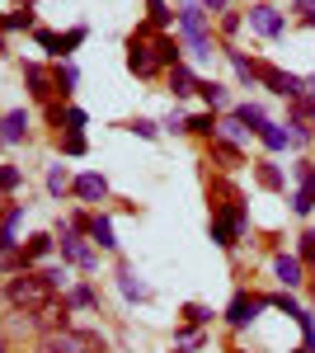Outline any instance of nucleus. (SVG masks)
I'll return each instance as SVG.
<instances>
[{"mask_svg":"<svg viewBox=\"0 0 315 353\" xmlns=\"http://www.w3.org/2000/svg\"><path fill=\"white\" fill-rule=\"evenodd\" d=\"M212 198H221L216 203V221H212V241L221 245V250H231V245L245 236V208H240V193L231 184H212Z\"/></svg>","mask_w":315,"mask_h":353,"instance_id":"nucleus-1","label":"nucleus"},{"mask_svg":"<svg viewBox=\"0 0 315 353\" xmlns=\"http://www.w3.org/2000/svg\"><path fill=\"white\" fill-rule=\"evenodd\" d=\"M5 301L14 306V311H24V316H33V311H43L48 301H52V288L43 283V273H19V278H10L5 283Z\"/></svg>","mask_w":315,"mask_h":353,"instance_id":"nucleus-2","label":"nucleus"},{"mask_svg":"<svg viewBox=\"0 0 315 353\" xmlns=\"http://www.w3.org/2000/svg\"><path fill=\"white\" fill-rule=\"evenodd\" d=\"M179 28H184V38H188V52H193V57H212L203 0H184V5H179Z\"/></svg>","mask_w":315,"mask_h":353,"instance_id":"nucleus-3","label":"nucleus"},{"mask_svg":"<svg viewBox=\"0 0 315 353\" xmlns=\"http://www.w3.org/2000/svg\"><path fill=\"white\" fill-rule=\"evenodd\" d=\"M94 349H99V339L85 330H52L38 339V353H94Z\"/></svg>","mask_w":315,"mask_h":353,"instance_id":"nucleus-4","label":"nucleus"},{"mask_svg":"<svg viewBox=\"0 0 315 353\" xmlns=\"http://www.w3.org/2000/svg\"><path fill=\"white\" fill-rule=\"evenodd\" d=\"M33 38H38V48H43V52H52L57 61H61V57H71L80 43L90 38V28L80 24V28H66V33H52V28H33Z\"/></svg>","mask_w":315,"mask_h":353,"instance_id":"nucleus-5","label":"nucleus"},{"mask_svg":"<svg viewBox=\"0 0 315 353\" xmlns=\"http://www.w3.org/2000/svg\"><path fill=\"white\" fill-rule=\"evenodd\" d=\"M259 81L268 85L273 94H283V99H292V104H296V99H301V94L311 90V85L301 81V76H292V71H278V66H263V76H259Z\"/></svg>","mask_w":315,"mask_h":353,"instance_id":"nucleus-6","label":"nucleus"},{"mask_svg":"<svg viewBox=\"0 0 315 353\" xmlns=\"http://www.w3.org/2000/svg\"><path fill=\"white\" fill-rule=\"evenodd\" d=\"M128 71H132V76H156V71H160L156 48H151L146 38H136V33L128 38Z\"/></svg>","mask_w":315,"mask_h":353,"instance_id":"nucleus-7","label":"nucleus"},{"mask_svg":"<svg viewBox=\"0 0 315 353\" xmlns=\"http://www.w3.org/2000/svg\"><path fill=\"white\" fill-rule=\"evenodd\" d=\"M33 325L43 330V334H52V330H71V301L52 297L43 311H33Z\"/></svg>","mask_w":315,"mask_h":353,"instance_id":"nucleus-8","label":"nucleus"},{"mask_svg":"<svg viewBox=\"0 0 315 353\" xmlns=\"http://www.w3.org/2000/svg\"><path fill=\"white\" fill-rule=\"evenodd\" d=\"M311 208H315V165L301 161V165H296V198H292V212L306 217Z\"/></svg>","mask_w":315,"mask_h":353,"instance_id":"nucleus-9","label":"nucleus"},{"mask_svg":"<svg viewBox=\"0 0 315 353\" xmlns=\"http://www.w3.org/2000/svg\"><path fill=\"white\" fill-rule=\"evenodd\" d=\"M61 254H66L71 264H80V269H94V264H99V259H94V250L80 241L76 226H61Z\"/></svg>","mask_w":315,"mask_h":353,"instance_id":"nucleus-10","label":"nucleus"},{"mask_svg":"<svg viewBox=\"0 0 315 353\" xmlns=\"http://www.w3.org/2000/svg\"><path fill=\"white\" fill-rule=\"evenodd\" d=\"M263 306H268L263 297H250V292H236V297H231V306H226V321H231L236 330H245V325H250V321H254V316L263 311Z\"/></svg>","mask_w":315,"mask_h":353,"instance_id":"nucleus-11","label":"nucleus"},{"mask_svg":"<svg viewBox=\"0 0 315 353\" xmlns=\"http://www.w3.org/2000/svg\"><path fill=\"white\" fill-rule=\"evenodd\" d=\"M250 28H254V33H263V38H283L287 19H283L273 5H259V10H250Z\"/></svg>","mask_w":315,"mask_h":353,"instance_id":"nucleus-12","label":"nucleus"},{"mask_svg":"<svg viewBox=\"0 0 315 353\" xmlns=\"http://www.w3.org/2000/svg\"><path fill=\"white\" fill-rule=\"evenodd\" d=\"M24 81H28V90H33V99H43V104H52V94H57V81H52V71H43L38 61H28V66H24Z\"/></svg>","mask_w":315,"mask_h":353,"instance_id":"nucleus-13","label":"nucleus"},{"mask_svg":"<svg viewBox=\"0 0 315 353\" xmlns=\"http://www.w3.org/2000/svg\"><path fill=\"white\" fill-rule=\"evenodd\" d=\"M71 189H76L80 203H104V198H108V179H104V174H76Z\"/></svg>","mask_w":315,"mask_h":353,"instance_id":"nucleus-14","label":"nucleus"},{"mask_svg":"<svg viewBox=\"0 0 315 353\" xmlns=\"http://www.w3.org/2000/svg\"><path fill=\"white\" fill-rule=\"evenodd\" d=\"M151 48H156V61L165 66V71H174V66H184V48H179V43H174L170 33H160V38L151 43Z\"/></svg>","mask_w":315,"mask_h":353,"instance_id":"nucleus-15","label":"nucleus"},{"mask_svg":"<svg viewBox=\"0 0 315 353\" xmlns=\"http://www.w3.org/2000/svg\"><path fill=\"white\" fill-rule=\"evenodd\" d=\"M0 137H5V141H24V137H28V113L24 109H10L5 118H0Z\"/></svg>","mask_w":315,"mask_h":353,"instance_id":"nucleus-16","label":"nucleus"},{"mask_svg":"<svg viewBox=\"0 0 315 353\" xmlns=\"http://www.w3.org/2000/svg\"><path fill=\"white\" fill-rule=\"evenodd\" d=\"M118 288H123V297H128V301H146V297H151V288H146V283H141L128 264L118 269Z\"/></svg>","mask_w":315,"mask_h":353,"instance_id":"nucleus-17","label":"nucleus"},{"mask_svg":"<svg viewBox=\"0 0 315 353\" xmlns=\"http://www.w3.org/2000/svg\"><path fill=\"white\" fill-rule=\"evenodd\" d=\"M52 245H57V236H48V231L28 236V245H24V264H38V259H48V254H52Z\"/></svg>","mask_w":315,"mask_h":353,"instance_id":"nucleus-18","label":"nucleus"},{"mask_svg":"<svg viewBox=\"0 0 315 353\" xmlns=\"http://www.w3.org/2000/svg\"><path fill=\"white\" fill-rule=\"evenodd\" d=\"M170 90H174V99H188V94H198V76L188 66H174L170 71Z\"/></svg>","mask_w":315,"mask_h":353,"instance_id":"nucleus-19","label":"nucleus"},{"mask_svg":"<svg viewBox=\"0 0 315 353\" xmlns=\"http://www.w3.org/2000/svg\"><path fill=\"white\" fill-rule=\"evenodd\" d=\"M90 241H99V250H118V236H113V221L108 217H90Z\"/></svg>","mask_w":315,"mask_h":353,"instance_id":"nucleus-20","label":"nucleus"},{"mask_svg":"<svg viewBox=\"0 0 315 353\" xmlns=\"http://www.w3.org/2000/svg\"><path fill=\"white\" fill-rule=\"evenodd\" d=\"M226 57H231V66H236V76H240L245 85H250V81H259V76H263V66H259V61H250V57H245V52H236V48H226Z\"/></svg>","mask_w":315,"mask_h":353,"instance_id":"nucleus-21","label":"nucleus"},{"mask_svg":"<svg viewBox=\"0 0 315 353\" xmlns=\"http://www.w3.org/2000/svg\"><path fill=\"white\" fill-rule=\"evenodd\" d=\"M273 273H278L287 288H296V283H301V259H296V254H278V259H273Z\"/></svg>","mask_w":315,"mask_h":353,"instance_id":"nucleus-22","label":"nucleus"},{"mask_svg":"<svg viewBox=\"0 0 315 353\" xmlns=\"http://www.w3.org/2000/svg\"><path fill=\"white\" fill-rule=\"evenodd\" d=\"M236 123L245 128V132H263V128H268V118H263L259 104H240V109H236Z\"/></svg>","mask_w":315,"mask_h":353,"instance_id":"nucleus-23","label":"nucleus"},{"mask_svg":"<svg viewBox=\"0 0 315 353\" xmlns=\"http://www.w3.org/2000/svg\"><path fill=\"white\" fill-rule=\"evenodd\" d=\"M52 81H57V90H61V99H66V94H71V90L80 85V71H76V61H57Z\"/></svg>","mask_w":315,"mask_h":353,"instance_id":"nucleus-24","label":"nucleus"},{"mask_svg":"<svg viewBox=\"0 0 315 353\" xmlns=\"http://www.w3.org/2000/svg\"><path fill=\"white\" fill-rule=\"evenodd\" d=\"M0 28H5V33H19V28H38V24H33V10L19 5V10H10V14L0 19Z\"/></svg>","mask_w":315,"mask_h":353,"instance_id":"nucleus-25","label":"nucleus"},{"mask_svg":"<svg viewBox=\"0 0 315 353\" xmlns=\"http://www.w3.org/2000/svg\"><path fill=\"white\" fill-rule=\"evenodd\" d=\"M198 94L207 99V109H226V85H216V81H198Z\"/></svg>","mask_w":315,"mask_h":353,"instance_id":"nucleus-26","label":"nucleus"},{"mask_svg":"<svg viewBox=\"0 0 315 353\" xmlns=\"http://www.w3.org/2000/svg\"><path fill=\"white\" fill-rule=\"evenodd\" d=\"M188 132H198V137H216L221 132V123H216V118H212V113H193V118H188Z\"/></svg>","mask_w":315,"mask_h":353,"instance_id":"nucleus-27","label":"nucleus"},{"mask_svg":"<svg viewBox=\"0 0 315 353\" xmlns=\"http://www.w3.org/2000/svg\"><path fill=\"white\" fill-rule=\"evenodd\" d=\"M71 184H76V179L66 174V165H52V170H48V193H52V198H61Z\"/></svg>","mask_w":315,"mask_h":353,"instance_id":"nucleus-28","label":"nucleus"},{"mask_svg":"<svg viewBox=\"0 0 315 353\" xmlns=\"http://www.w3.org/2000/svg\"><path fill=\"white\" fill-rule=\"evenodd\" d=\"M212 156L226 161V165H240V146H236V141H226V137H212Z\"/></svg>","mask_w":315,"mask_h":353,"instance_id":"nucleus-29","label":"nucleus"},{"mask_svg":"<svg viewBox=\"0 0 315 353\" xmlns=\"http://www.w3.org/2000/svg\"><path fill=\"white\" fill-rule=\"evenodd\" d=\"M259 137H263V146H268V151H287V141H292V132H283L278 123H268Z\"/></svg>","mask_w":315,"mask_h":353,"instance_id":"nucleus-30","label":"nucleus"},{"mask_svg":"<svg viewBox=\"0 0 315 353\" xmlns=\"http://www.w3.org/2000/svg\"><path fill=\"white\" fill-rule=\"evenodd\" d=\"M259 184H263V189H273V193H278V189H283V170H278L273 161H259Z\"/></svg>","mask_w":315,"mask_h":353,"instance_id":"nucleus-31","label":"nucleus"},{"mask_svg":"<svg viewBox=\"0 0 315 353\" xmlns=\"http://www.w3.org/2000/svg\"><path fill=\"white\" fill-rule=\"evenodd\" d=\"M146 14H151V28H170V19H174L165 0H146Z\"/></svg>","mask_w":315,"mask_h":353,"instance_id":"nucleus-32","label":"nucleus"},{"mask_svg":"<svg viewBox=\"0 0 315 353\" xmlns=\"http://www.w3.org/2000/svg\"><path fill=\"white\" fill-rule=\"evenodd\" d=\"M24 184V170L19 165H0V193H14Z\"/></svg>","mask_w":315,"mask_h":353,"instance_id":"nucleus-33","label":"nucleus"},{"mask_svg":"<svg viewBox=\"0 0 315 353\" xmlns=\"http://www.w3.org/2000/svg\"><path fill=\"white\" fill-rule=\"evenodd\" d=\"M66 301H71V306H80V311H90L99 297H94V288H90V283H80V288H71V297H66Z\"/></svg>","mask_w":315,"mask_h":353,"instance_id":"nucleus-34","label":"nucleus"},{"mask_svg":"<svg viewBox=\"0 0 315 353\" xmlns=\"http://www.w3.org/2000/svg\"><path fill=\"white\" fill-rule=\"evenodd\" d=\"M61 156H85V132H61Z\"/></svg>","mask_w":315,"mask_h":353,"instance_id":"nucleus-35","label":"nucleus"},{"mask_svg":"<svg viewBox=\"0 0 315 353\" xmlns=\"http://www.w3.org/2000/svg\"><path fill=\"white\" fill-rule=\"evenodd\" d=\"M184 321H188V325H207L212 311L203 306V301H188V306H184Z\"/></svg>","mask_w":315,"mask_h":353,"instance_id":"nucleus-36","label":"nucleus"},{"mask_svg":"<svg viewBox=\"0 0 315 353\" xmlns=\"http://www.w3.org/2000/svg\"><path fill=\"white\" fill-rule=\"evenodd\" d=\"M66 278H71L66 264H48V269H43V283H48V288H66Z\"/></svg>","mask_w":315,"mask_h":353,"instance_id":"nucleus-37","label":"nucleus"},{"mask_svg":"<svg viewBox=\"0 0 315 353\" xmlns=\"http://www.w3.org/2000/svg\"><path fill=\"white\" fill-rule=\"evenodd\" d=\"M132 132L146 137V141H156V137H160V123H151V118H136V123H132Z\"/></svg>","mask_w":315,"mask_h":353,"instance_id":"nucleus-38","label":"nucleus"},{"mask_svg":"<svg viewBox=\"0 0 315 353\" xmlns=\"http://www.w3.org/2000/svg\"><path fill=\"white\" fill-rule=\"evenodd\" d=\"M296 259H301V264H315V231L301 236V254H296Z\"/></svg>","mask_w":315,"mask_h":353,"instance_id":"nucleus-39","label":"nucleus"},{"mask_svg":"<svg viewBox=\"0 0 315 353\" xmlns=\"http://www.w3.org/2000/svg\"><path fill=\"white\" fill-rule=\"evenodd\" d=\"M296 5V14H301V24H311L315 28V0H292Z\"/></svg>","mask_w":315,"mask_h":353,"instance_id":"nucleus-40","label":"nucleus"},{"mask_svg":"<svg viewBox=\"0 0 315 353\" xmlns=\"http://www.w3.org/2000/svg\"><path fill=\"white\" fill-rule=\"evenodd\" d=\"M48 118H52L57 128H66V118H71V109H66V104H57V99H52V104H48Z\"/></svg>","mask_w":315,"mask_h":353,"instance_id":"nucleus-41","label":"nucleus"},{"mask_svg":"<svg viewBox=\"0 0 315 353\" xmlns=\"http://www.w3.org/2000/svg\"><path fill=\"white\" fill-rule=\"evenodd\" d=\"M268 306H278V311H287V316H296V311H301V306H296L287 292H283V297H268Z\"/></svg>","mask_w":315,"mask_h":353,"instance_id":"nucleus-42","label":"nucleus"},{"mask_svg":"<svg viewBox=\"0 0 315 353\" xmlns=\"http://www.w3.org/2000/svg\"><path fill=\"white\" fill-rule=\"evenodd\" d=\"M203 5H207V10H226L231 0H203Z\"/></svg>","mask_w":315,"mask_h":353,"instance_id":"nucleus-43","label":"nucleus"},{"mask_svg":"<svg viewBox=\"0 0 315 353\" xmlns=\"http://www.w3.org/2000/svg\"><path fill=\"white\" fill-rule=\"evenodd\" d=\"M0 203H5V198H0ZM0 217H5V208H0Z\"/></svg>","mask_w":315,"mask_h":353,"instance_id":"nucleus-44","label":"nucleus"},{"mask_svg":"<svg viewBox=\"0 0 315 353\" xmlns=\"http://www.w3.org/2000/svg\"><path fill=\"white\" fill-rule=\"evenodd\" d=\"M19 5H33V0H19Z\"/></svg>","mask_w":315,"mask_h":353,"instance_id":"nucleus-45","label":"nucleus"},{"mask_svg":"<svg viewBox=\"0 0 315 353\" xmlns=\"http://www.w3.org/2000/svg\"><path fill=\"white\" fill-rule=\"evenodd\" d=\"M296 353H311V349H296Z\"/></svg>","mask_w":315,"mask_h":353,"instance_id":"nucleus-46","label":"nucleus"},{"mask_svg":"<svg viewBox=\"0 0 315 353\" xmlns=\"http://www.w3.org/2000/svg\"><path fill=\"white\" fill-rule=\"evenodd\" d=\"M0 146H5V137H0Z\"/></svg>","mask_w":315,"mask_h":353,"instance_id":"nucleus-47","label":"nucleus"},{"mask_svg":"<svg viewBox=\"0 0 315 353\" xmlns=\"http://www.w3.org/2000/svg\"><path fill=\"white\" fill-rule=\"evenodd\" d=\"M0 353H5V344H0Z\"/></svg>","mask_w":315,"mask_h":353,"instance_id":"nucleus-48","label":"nucleus"},{"mask_svg":"<svg viewBox=\"0 0 315 353\" xmlns=\"http://www.w3.org/2000/svg\"><path fill=\"white\" fill-rule=\"evenodd\" d=\"M174 353H184V349H174Z\"/></svg>","mask_w":315,"mask_h":353,"instance_id":"nucleus-49","label":"nucleus"},{"mask_svg":"<svg viewBox=\"0 0 315 353\" xmlns=\"http://www.w3.org/2000/svg\"><path fill=\"white\" fill-rule=\"evenodd\" d=\"M94 353H104V349H94Z\"/></svg>","mask_w":315,"mask_h":353,"instance_id":"nucleus-50","label":"nucleus"}]
</instances>
